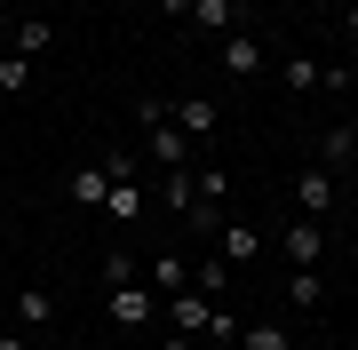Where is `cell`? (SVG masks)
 I'll use <instances>...</instances> for the list:
<instances>
[{
	"instance_id": "7402d4cb",
	"label": "cell",
	"mask_w": 358,
	"mask_h": 350,
	"mask_svg": "<svg viewBox=\"0 0 358 350\" xmlns=\"http://www.w3.org/2000/svg\"><path fill=\"white\" fill-rule=\"evenodd\" d=\"M350 152H358V136H350V119H343V128H334V136L319 143V168H343Z\"/></svg>"
},
{
	"instance_id": "4316f807",
	"label": "cell",
	"mask_w": 358,
	"mask_h": 350,
	"mask_svg": "<svg viewBox=\"0 0 358 350\" xmlns=\"http://www.w3.org/2000/svg\"><path fill=\"white\" fill-rule=\"evenodd\" d=\"M334 183H358V152H350V159H343V168H334Z\"/></svg>"
},
{
	"instance_id": "e0dca14e",
	"label": "cell",
	"mask_w": 358,
	"mask_h": 350,
	"mask_svg": "<svg viewBox=\"0 0 358 350\" xmlns=\"http://www.w3.org/2000/svg\"><path fill=\"white\" fill-rule=\"evenodd\" d=\"M192 286V271H183V255H152V295L167 302V295H183Z\"/></svg>"
},
{
	"instance_id": "9c48e42d",
	"label": "cell",
	"mask_w": 358,
	"mask_h": 350,
	"mask_svg": "<svg viewBox=\"0 0 358 350\" xmlns=\"http://www.w3.org/2000/svg\"><path fill=\"white\" fill-rule=\"evenodd\" d=\"M334 199H343V183H334V168H310L303 183H294V207H303V215H327Z\"/></svg>"
},
{
	"instance_id": "30bf717a",
	"label": "cell",
	"mask_w": 358,
	"mask_h": 350,
	"mask_svg": "<svg viewBox=\"0 0 358 350\" xmlns=\"http://www.w3.org/2000/svg\"><path fill=\"white\" fill-rule=\"evenodd\" d=\"M143 207H152V199H143V183H136V175H112V191H103V215H112V223H136Z\"/></svg>"
},
{
	"instance_id": "3957f363",
	"label": "cell",
	"mask_w": 358,
	"mask_h": 350,
	"mask_svg": "<svg viewBox=\"0 0 358 350\" xmlns=\"http://www.w3.org/2000/svg\"><path fill=\"white\" fill-rule=\"evenodd\" d=\"M279 247H287V271H319V255H327V239H319V215H294L287 231H279Z\"/></svg>"
},
{
	"instance_id": "277c9868",
	"label": "cell",
	"mask_w": 358,
	"mask_h": 350,
	"mask_svg": "<svg viewBox=\"0 0 358 350\" xmlns=\"http://www.w3.org/2000/svg\"><path fill=\"white\" fill-rule=\"evenodd\" d=\"M159 319L176 326V335H207V319H215V302H207L199 286H183V295H167V302H159Z\"/></svg>"
},
{
	"instance_id": "ffe728a7",
	"label": "cell",
	"mask_w": 358,
	"mask_h": 350,
	"mask_svg": "<svg viewBox=\"0 0 358 350\" xmlns=\"http://www.w3.org/2000/svg\"><path fill=\"white\" fill-rule=\"evenodd\" d=\"M192 191H199V199H231V168H215V159L192 168Z\"/></svg>"
},
{
	"instance_id": "5bb4252c",
	"label": "cell",
	"mask_w": 358,
	"mask_h": 350,
	"mask_svg": "<svg viewBox=\"0 0 358 350\" xmlns=\"http://www.w3.org/2000/svg\"><path fill=\"white\" fill-rule=\"evenodd\" d=\"M239 350H294V335H287V319H247Z\"/></svg>"
},
{
	"instance_id": "8fae6325",
	"label": "cell",
	"mask_w": 358,
	"mask_h": 350,
	"mask_svg": "<svg viewBox=\"0 0 358 350\" xmlns=\"http://www.w3.org/2000/svg\"><path fill=\"white\" fill-rule=\"evenodd\" d=\"M192 32L231 40V32H239V0H192Z\"/></svg>"
},
{
	"instance_id": "7a4b0ae2",
	"label": "cell",
	"mask_w": 358,
	"mask_h": 350,
	"mask_svg": "<svg viewBox=\"0 0 358 350\" xmlns=\"http://www.w3.org/2000/svg\"><path fill=\"white\" fill-rule=\"evenodd\" d=\"M143 152H152V168H159V175L192 168V136H183L176 119H159V128H143Z\"/></svg>"
},
{
	"instance_id": "d4e9b609",
	"label": "cell",
	"mask_w": 358,
	"mask_h": 350,
	"mask_svg": "<svg viewBox=\"0 0 358 350\" xmlns=\"http://www.w3.org/2000/svg\"><path fill=\"white\" fill-rule=\"evenodd\" d=\"M0 350H32V335L24 326H0Z\"/></svg>"
},
{
	"instance_id": "2e32d148",
	"label": "cell",
	"mask_w": 358,
	"mask_h": 350,
	"mask_svg": "<svg viewBox=\"0 0 358 350\" xmlns=\"http://www.w3.org/2000/svg\"><path fill=\"white\" fill-rule=\"evenodd\" d=\"M279 80H287L294 96H310V88H327V64H319V56H287V64H279Z\"/></svg>"
},
{
	"instance_id": "f546056e",
	"label": "cell",
	"mask_w": 358,
	"mask_h": 350,
	"mask_svg": "<svg viewBox=\"0 0 358 350\" xmlns=\"http://www.w3.org/2000/svg\"><path fill=\"white\" fill-rule=\"evenodd\" d=\"M350 136H358V119H350Z\"/></svg>"
},
{
	"instance_id": "8992f818",
	"label": "cell",
	"mask_w": 358,
	"mask_h": 350,
	"mask_svg": "<svg viewBox=\"0 0 358 350\" xmlns=\"http://www.w3.org/2000/svg\"><path fill=\"white\" fill-rule=\"evenodd\" d=\"M48 48H56V24H48V16H16V24H8V56H24V64H40Z\"/></svg>"
},
{
	"instance_id": "7c38bea8",
	"label": "cell",
	"mask_w": 358,
	"mask_h": 350,
	"mask_svg": "<svg viewBox=\"0 0 358 350\" xmlns=\"http://www.w3.org/2000/svg\"><path fill=\"white\" fill-rule=\"evenodd\" d=\"M8 311H16V326H24V335H40V326L56 319V295H48V286H24V295H16Z\"/></svg>"
},
{
	"instance_id": "83f0119b",
	"label": "cell",
	"mask_w": 358,
	"mask_h": 350,
	"mask_svg": "<svg viewBox=\"0 0 358 350\" xmlns=\"http://www.w3.org/2000/svg\"><path fill=\"white\" fill-rule=\"evenodd\" d=\"M343 32H350V40H358V8H343Z\"/></svg>"
},
{
	"instance_id": "9a60e30c",
	"label": "cell",
	"mask_w": 358,
	"mask_h": 350,
	"mask_svg": "<svg viewBox=\"0 0 358 350\" xmlns=\"http://www.w3.org/2000/svg\"><path fill=\"white\" fill-rule=\"evenodd\" d=\"M192 286H199L207 302H223V295H231V263H223V255H199V263H192Z\"/></svg>"
},
{
	"instance_id": "44dd1931",
	"label": "cell",
	"mask_w": 358,
	"mask_h": 350,
	"mask_svg": "<svg viewBox=\"0 0 358 350\" xmlns=\"http://www.w3.org/2000/svg\"><path fill=\"white\" fill-rule=\"evenodd\" d=\"M287 302L294 311H319V271H287Z\"/></svg>"
},
{
	"instance_id": "4fadbf2b",
	"label": "cell",
	"mask_w": 358,
	"mask_h": 350,
	"mask_svg": "<svg viewBox=\"0 0 358 350\" xmlns=\"http://www.w3.org/2000/svg\"><path fill=\"white\" fill-rule=\"evenodd\" d=\"M64 191H72V207H88V215H103V191H112V175H103V159H96V168H80V175L64 183Z\"/></svg>"
},
{
	"instance_id": "484cf974",
	"label": "cell",
	"mask_w": 358,
	"mask_h": 350,
	"mask_svg": "<svg viewBox=\"0 0 358 350\" xmlns=\"http://www.w3.org/2000/svg\"><path fill=\"white\" fill-rule=\"evenodd\" d=\"M159 350H199V335H176V326H167V342Z\"/></svg>"
},
{
	"instance_id": "6da1fadb",
	"label": "cell",
	"mask_w": 358,
	"mask_h": 350,
	"mask_svg": "<svg viewBox=\"0 0 358 350\" xmlns=\"http://www.w3.org/2000/svg\"><path fill=\"white\" fill-rule=\"evenodd\" d=\"M103 319H112L120 335H143V326L159 319V295H152V279H128V286H103Z\"/></svg>"
},
{
	"instance_id": "5b68a950",
	"label": "cell",
	"mask_w": 358,
	"mask_h": 350,
	"mask_svg": "<svg viewBox=\"0 0 358 350\" xmlns=\"http://www.w3.org/2000/svg\"><path fill=\"white\" fill-rule=\"evenodd\" d=\"M215 64H223V80H255V72H263L255 32H231V40H215Z\"/></svg>"
},
{
	"instance_id": "d6986e66",
	"label": "cell",
	"mask_w": 358,
	"mask_h": 350,
	"mask_svg": "<svg viewBox=\"0 0 358 350\" xmlns=\"http://www.w3.org/2000/svg\"><path fill=\"white\" fill-rule=\"evenodd\" d=\"M192 199H199V191H192V168L159 175V207H176V215H183V207H192Z\"/></svg>"
},
{
	"instance_id": "52a82bcc",
	"label": "cell",
	"mask_w": 358,
	"mask_h": 350,
	"mask_svg": "<svg viewBox=\"0 0 358 350\" xmlns=\"http://www.w3.org/2000/svg\"><path fill=\"white\" fill-rule=\"evenodd\" d=\"M215 112H223V104H207V96H176V104H167V119H176L192 143H207V136H215Z\"/></svg>"
},
{
	"instance_id": "cb8c5ba5",
	"label": "cell",
	"mask_w": 358,
	"mask_h": 350,
	"mask_svg": "<svg viewBox=\"0 0 358 350\" xmlns=\"http://www.w3.org/2000/svg\"><path fill=\"white\" fill-rule=\"evenodd\" d=\"M136 279V263H128V247H112V255H103V286H128Z\"/></svg>"
},
{
	"instance_id": "ac0fdd59",
	"label": "cell",
	"mask_w": 358,
	"mask_h": 350,
	"mask_svg": "<svg viewBox=\"0 0 358 350\" xmlns=\"http://www.w3.org/2000/svg\"><path fill=\"white\" fill-rule=\"evenodd\" d=\"M183 223H192V239H215L231 215H223V199H192V207H183Z\"/></svg>"
},
{
	"instance_id": "603a6c76",
	"label": "cell",
	"mask_w": 358,
	"mask_h": 350,
	"mask_svg": "<svg viewBox=\"0 0 358 350\" xmlns=\"http://www.w3.org/2000/svg\"><path fill=\"white\" fill-rule=\"evenodd\" d=\"M32 88V64L24 56H0V96H24Z\"/></svg>"
},
{
	"instance_id": "ba28073f",
	"label": "cell",
	"mask_w": 358,
	"mask_h": 350,
	"mask_svg": "<svg viewBox=\"0 0 358 350\" xmlns=\"http://www.w3.org/2000/svg\"><path fill=\"white\" fill-rule=\"evenodd\" d=\"M215 255L231 263V271H247V263L263 255V239H255V223H223V231H215Z\"/></svg>"
},
{
	"instance_id": "f1b7e54d",
	"label": "cell",
	"mask_w": 358,
	"mask_h": 350,
	"mask_svg": "<svg viewBox=\"0 0 358 350\" xmlns=\"http://www.w3.org/2000/svg\"><path fill=\"white\" fill-rule=\"evenodd\" d=\"M343 8H358V0H343Z\"/></svg>"
}]
</instances>
